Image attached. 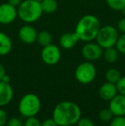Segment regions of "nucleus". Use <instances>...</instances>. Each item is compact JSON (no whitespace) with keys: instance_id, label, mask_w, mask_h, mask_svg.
I'll list each match as a JSON object with an SVG mask.
<instances>
[{"instance_id":"26","label":"nucleus","mask_w":125,"mask_h":126,"mask_svg":"<svg viewBox=\"0 0 125 126\" xmlns=\"http://www.w3.org/2000/svg\"><path fill=\"white\" fill-rule=\"evenodd\" d=\"M76 125L77 126H95L93 120L88 118H81Z\"/></svg>"},{"instance_id":"23","label":"nucleus","mask_w":125,"mask_h":126,"mask_svg":"<svg viewBox=\"0 0 125 126\" xmlns=\"http://www.w3.org/2000/svg\"><path fill=\"white\" fill-rule=\"evenodd\" d=\"M110 126H125V117H114L110 121Z\"/></svg>"},{"instance_id":"18","label":"nucleus","mask_w":125,"mask_h":126,"mask_svg":"<svg viewBox=\"0 0 125 126\" xmlns=\"http://www.w3.org/2000/svg\"><path fill=\"white\" fill-rule=\"evenodd\" d=\"M41 9L43 13L52 14L57 10L58 3L57 0H42L40 2Z\"/></svg>"},{"instance_id":"3","label":"nucleus","mask_w":125,"mask_h":126,"mask_svg":"<svg viewBox=\"0 0 125 126\" xmlns=\"http://www.w3.org/2000/svg\"><path fill=\"white\" fill-rule=\"evenodd\" d=\"M42 11L40 3L35 0H23L17 7L18 17L24 23L32 24L41 17Z\"/></svg>"},{"instance_id":"12","label":"nucleus","mask_w":125,"mask_h":126,"mask_svg":"<svg viewBox=\"0 0 125 126\" xmlns=\"http://www.w3.org/2000/svg\"><path fill=\"white\" fill-rule=\"evenodd\" d=\"M118 94L117 85L115 83H111L106 81L100 86L98 90V94L102 100L105 101H110Z\"/></svg>"},{"instance_id":"25","label":"nucleus","mask_w":125,"mask_h":126,"mask_svg":"<svg viewBox=\"0 0 125 126\" xmlns=\"http://www.w3.org/2000/svg\"><path fill=\"white\" fill-rule=\"evenodd\" d=\"M116 85H117L118 94L125 95V76H121V78L119 79V81L116 83Z\"/></svg>"},{"instance_id":"1","label":"nucleus","mask_w":125,"mask_h":126,"mask_svg":"<svg viewBox=\"0 0 125 126\" xmlns=\"http://www.w3.org/2000/svg\"><path fill=\"white\" fill-rule=\"evenodd\" d=\"M82 118V111L76 103L62 101L58 103L52 111V118L58 126H72L76 125Z\"/></svg>"},{"instance_id":"34","label":"nucleus","mask_w":125,"mask_h":126,"mask_svg":"<svg viewBox=\"0 0 125 126\" xmlns=\"http://www.w3.org/2000/svg\"><path fill=\"white\" fill-rule=\"evenodd\" d=\"M122 12H123V14H124V16H125V6H124V8L122 10Z\"/></svg>"},{"instance_id":"15","label":"nucleus","mask_w":125,"mask_h":126,"mask_svg":"<svg viewBox=\"0 0 125 126\" xmlns=\"http://www.w3.org/2000/svg\"><path fill=\"white\" fill-rule=\"evenodd\" d=\"M12 49V41L10 38L3 32H0V56L9 54Z\"/></svg>"},{"instance_id":"17","label":"nucleus","mask_w":125,"mask_h":126,"mask_svg":"<svg viewBox=\"0 0 125 126\" xmlns=\"http://www.w3.org/2000/svg\"><path fill=\"white\" fill-rule=\"evenodd\" d=\"M52 36L50 32L46 30H42V31L38 32L37 34V40L36 42L42 47H46V46L52 44Z\"/></svg>"},{"instance_id":"29","label":"nucleus","mask_w":125,"mask_h":126,"mask_svg":"<svg viewBox=\"0 0 125 126\" xmlns=\"http://www.w3.org/2000/svg\"><path fill=\"white\" fill-rule=\"evenodd\" d=\"M117 28L118 32L122 33H125V16L121 18L117 24Z\"/></svg>"},{"instance_id":"4","label":"nucleus","mask_w":125,"mask_h":126,"mask_svg":"<svg viewBox=\"0 0 125 126\" xmlns=\"http://www.w3.org/2000/svg\"><path fill=\"white\" fill-rule=\"evenodd\" d=\"M41 108L40 100L34 94H27L19 101L18 111L24 118L34 117L39 113Z\"/></svg>"},{"instance_id":"13","label":"nucleus","mask_w":125,"mask_h":126,"mask_svg":"<svg viewBox=\"0 0 125 126\" xmlns=\"http://www.w3.org/2000/svg\"><path fill=\"white\" fill-rule=\"evenodd\" d=\"M79 38L76 33L74 32H68L64 33L59 38V45L60 47L64 50H70L76 46L79 41Z\"/></svg>"},{"instance_id":"31","label":"nucleus","mask_w":125,"mask_h":126,"mask_svg":"<svg viewBox=\"0 0 125 126\" xmlns=\"http://www.w3.org/2000/svg\"><path fill=\"white\" fill-rule=\"evenodd\" d=\"M5 75H7L6 69H5V67L2 63H0V81L3 80V78L4 77Z\"/></svg>"},{"instance_id":"30","label":"nucleus","mask_w":125,"mask_h":126,"mask_svg":"<svg viewBox=\"0 0 125 126\" xmlns=\"http://www.w3.org/2000/svg\"><path fill=\"white\" fill-rule=\"evenodd\" d=\"M41 126H58L57 125L55 121L53 120V118H47V119L44 120L41 123Z\"/></svg>"},{"instance_id":"19","label":"nucleus","mask_w":125,"mask_h":126,"mask_svg":"<svg viewBox=\"0 0 125 126\" xmlns=\"http://www.w3.org/2000/svg\"><path fill=\"white\" fill-rule=\"evenodd\" d=\"M121 78V74L119 70H117L115 68H111L105 73V79L107 81L111 83H117Z\"/></svg>"},{"instance_id":"24","label":"nucleus","mask_w":125,"mask_h":126,"mask_svg":"<svg viewBox=\"0 0 125 126\" xmlns=\"http://www.w3.org/2000/svg\"><path fill=\"white\" fill-rule=\"evenodd\" d=\"M23 126H41V122L39 118H36V116L30 117V118H27Z\"/></svg>"},{"instance_id":"32","label":"nucleus","mask_w":125,"mask_h":126,"mask_svg":"<svg viewBox=\"0 0 125 126\" xmlns=\"http://www.w3.org/2000/svg\"><path fill=\"white\" fill-rule=\"evenodd\" d=\"M22 1H23V0H8L7 3H9L10 4L13 5V6H15L17 8V7L21 4V3H22Z\"/></svg>"},{"instance_id":"16","label":"nucleus","mask_w":125,"mask_h":126,"mask_svg":"<svg viewBox=\"0 0 125 126\" xmlns=\"http://www.w3.org/2000/svg\"><path fill=\"white\" fill-rule=\"evenodd\" d=\"M119 51L115 47H108V48L104 49L103 57L105 60L109 63H113L117 61L119 58Z\"/></svg>"},{"instance_id":"8","label":"nucleus","mask_w":125,"mask_h":126,"mask_svg":"<svg viewBox=\"0 0 125 126\" xmlns=\"http://www.w3.org/2000/svg\"><path fill=\"white\" fill-rule=\"evenodd\" d=\"M104 49L97 42H86L82 48V54L87 61H96L103 57Z\"/></svg>"},{"instance_id":"35","label":"nucleus","mask_w":125,"mask_h":126,"mask_svg":"<svg viewBox=\"0 0 125 126\" xmlns=\"http://www.w3.org/2000/svg\"><path fill=\"white\" fill-rule=\"evenodd\" d=\"M35 1H38V2H40H40H41L42 0H35Z\"/></svg>"},{"instance_id":"14","label":"nucleus","mask_w":125,"mask_h":126,"mask_svg":"<svg viewBox=\"0 0 125 126\" xmlns=\"http://www.w3.org/2000/svg\"><path fill=\"white\" fill-rule=\"evenodd\" d=\"M13 88L10 82L0 81V107L10 104L13 99Z\"/></svg>"},{"instance_id":"11","label":"nucleus","mask_w":125,"mask_h":126,"mask_svg":"<svg viewBox=\"0 0 125 126\" xmlns=\"http://www.w3.org/2000/svg\"><path fill=\"white\" fill-rule=\"evenodd\" d=\"M109 102V109L114 117L125 116V95L117 94Z\"/></svg>"},{"instance_id":"33","label":"nucleus","mask_w":125,"mask_h":126,"mask_svg":"<svg viewBox=\"0 0 125 126\" xmlns=\"http://www.w3.org/2000/svg\"><path fill=\"white\" fill-rule=\"evenodd\" d=\"M10 77L8 75H5L4 77L3 78L2 81H4V82H10Z\"/></svg>"},{"instance_id":"2","label":"nucleus","mask_w":125,"mask_h":126,"mask_svg":"<svg viewBox=\"0 0 125 126\" xmlns=\"http://www.w3.org/2000/svg\"><path fill=\"white\" fill-rule=\"evenodd\" d=\"M99 20L94 15H85L78 21L75 33L79 40L84 42H90L96 40L100 28Z\"/></svg>"},{"instance_id":"28","label":"nucleus","mask_w":125,"mask_h":126,"mask_svg":"<svg viewBox=\"0 0 125 126\" xmlns=\"http://www.w3.org/2000/svg\"><path fill=\"white\" fill-rule=\"evenodd\" d=\"M8 121V115L3 109L0 108V126H4Z\"/></svg>"},{"instance_id":"21","label":"nucleus","mask_w":125,"mask_h":126,"mask_svg":"<svg viewBox=\"0 0 125 126\" xmlns=\"http://www.w3.org/2000/svg\"><path fill=\"white\" fill-rule=\"evenodd\" d=\"M113 114H112L111 111L109 108H105V109H102L101 111L98 113V118L101 120L102 122H110L111 120L113 118Z\"/></svg>"},{"instance_id":"6","label":"nucleus","mask_w":125,"mask_h":126,"mask_svg":"<svg viewBox=\"0 0 125 126\" xmlns=\"http://www.w3.org/2000/svg\"><path fill=\"white\" fill-rule=\"evenodd\" d=\"M97 71L94 63L86 61L80 63L75 70V77L82 84H89L95 79Z\"/></svg>"},{"instance_id":"7","label":"nucleus","mask_w":125,"mask_h":126,"mask_svg":"<svg viewBox=\"0 0 125 126\" xmlns=\"http://www.w3.org/2000/svg\"><path fill=\"white\" fill-rule=\"evenodd\" d=\"M61 56V49L54 44H50L46 47H44L40 53L42 61L47 65L57 64L60 61Z\"/></svg>"},{"instance_id":"27","label":"nucleus","mask_w":125,"mask_h":126,"mask_svg":"<svg viewBox=\"0 0 125 126\" xmlns=\"http://www.w3.org/2000/svg\"><path fill=\"white\" fill-rule=\"evenodd\" d=\"M6 125L7 126H23L22 120L16 117H13V118L8 119Z\"/></svg>"},{"instance_id":"10","label":"nucleus","mask_w":125,"mask_h":126,"mask_svg":"<svg viewBox=\"0 0 125 126\" xmlns=\"http://www.w3.org/2000/svg\"><path fill=\"white\" fill-rule=\"evenodd\" d=\"M38 32L31 24L25 23V25L22 26L18 31V37L20 40L24 44L32 45L36 42Z\"/></svg>"},{"instance_id":"5","label":"nucleus","mask_w":125,"mask_h":126,"mask_svg":"<svg viewBox=\"0 0 125 126\" xmlns=\"http://www.w3.org/2000/svg\"><path fill=\"white\" fill-rule=\"evenodd\" d=\"M119 37L117 28L111 25H105L100 27L99 31L96 37V42L103 49L115 47Z\"/></svg>"},{"instance_id":"22","label":"nucleus","mask_w":125,"mask_h":126,"mask_svg":"<svg viewBox=\"0 0 125 126\" xmlns=\"http://www.w3.org/2000/svg\"><path fill=\"white\" fill-rule=\"evenodd\" d=\"M115 47L117 49L119 53L125 54V33H122L121 35H119Z\"/></svg>"},{"instance_id":"20","label":"nucleus","mask_w":125,"mask_h":126,"mask_svg":"<svg viewBox=\"0 0 125 126\" xmlns=\"http://www.w3.org/2000/svg\"><path fill=\"white\" fill-rule=\"evenodd\" d=\"M109 8L116 11H122L125 6V0H105Z\"/></svg>"},{"instance_id":"9","label":"nucleus","mask_w":125,"mask_h":126,"mask_svg":"<svg viewBox=\"0 0 125 126\" xmlns=\"http://www.w3.org/2000/svg\"><path fill=\"white\" fill-rule=\"evenodd\" d=\"M18 17L17 8L9 3L0 4V24L8 25L11 24Z\"/></svg>"}]
</instances>
